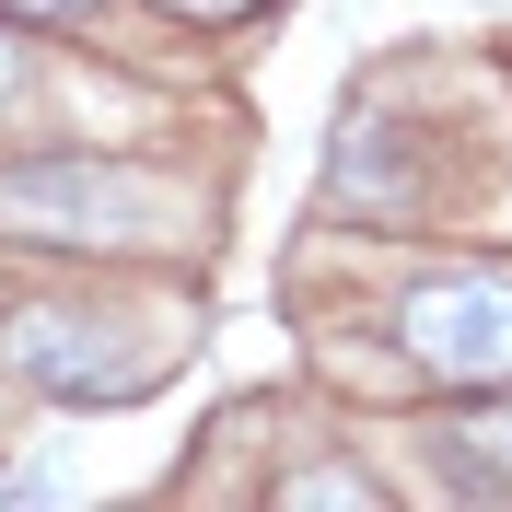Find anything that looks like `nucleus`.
<instances>
[{
    "mask_svg": "<svg viewBox=\"0 0 512 512\" xmlns=\"http://www.w3.org/2000/svg\"><path fill=\"white\" fill-rule=\"evenodd\" d=\"M0 12H94V0H0Z\"/></svg>",
    "mask_w": 512,
    "mask_h": 512,
    "instance_id": "5",
    "label": "nucleus"
},
{
    "mask_svg": "<svg viewBox=\"0 0 512 512\" xmlns=\"http://www.w3.org/2000/svg\"><path fill=\"white\" fill-rule=\"evenodd\" d=\"M163 12H187V24H245V12H268V0H163Z\"/></svg>",
    "mask_w": 512,
    "mask_h": 512,
    "instance_id": "3",
    "label": "nucleus"
},
{
    "mask_svg": "<svg viewBox=\"0 0 512 512\" xmlns=\"http://www.w3.org/2000/svg\"><path fill=\"white\" fill-rule=\"evenodd\" d=\"M396 338H408L419 373H443V384H512V280H489V268L419 280Z\"/></svg>",
    "mask_w": 512,
    "mask_h": 512,
    "instance_id": "2",
    "label": "nucleus"
},
{
    "mask_svg": "<svg viewBox=\"0 0 512 512\" xmlns=\"http://www.w3.org/2000/svg\"><path fill=\"white\" fill-rule=\"evenodd\" d=\"M163 222H175V187L140 163L47 152L24 175H0V233H24V245H152Z\"/></svg>",
    "mask_w": 512,
    "mask_h": 512,
    "instance_id": "1",
    "label": "nucleus"
},
{
    "mask_svg": "<svg viewBox=\"0 0 512 512\" xmlns=\"http://www.w3.org/2000/svg\"><path fill=\"white\" fill-rule=\"evenodd\" d=\"M24 94V47H12V35H0V105Z\"/></svg>",
    "mask_w": 512,
    "mask_h": 512,
    "instance_id": "4",
    "label": "nucleus"
}]
</instances>
